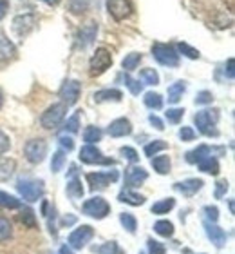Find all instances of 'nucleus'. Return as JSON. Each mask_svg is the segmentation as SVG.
<instances>
[{"mask_svg":"<svg viewBox=\"0 0 235 254\" xmlns=\"http://www.w3.org/2000/svg\"><path fill=\"white\" fill-rule=\"evenodd\" d=\"M193 122L197 126L199 132L204 136H219V131L215 129V124L219 122V109H203L197 111L193 117Z\"/></svg>","mask_w":235,"mask_h":254,"instance_id":"1","label":"nucleus"},{"mask_svg":"<svg viewBox=\"0 0 235 254\" xmlns=\"http://www.w3.org/2000/svg\"><path fill=\"white\" fill-rule=\"evenodd\" d=\"M152 57L156 59L157 64L167 65V67H178L179 65V55L176 48L170 44H154L152 46Z\"/></svg>","mask_w":235,"mask_h":254,"instance_id":"2","label":"nucleus"},{"mask_svg":"<svg viewBox=\"0 0 235 254\" xmlns=\"http://www.w3.org/2000/svg\"><path fill=\"white\" fill-rule=\"evenodd\" d=\"M65 115H67V106L63 102L52 104L51 107H47L46 111L42 113L40 124H42L44 129H56L65 120Z\"/></svg>","mask_w":235,"mask_h":254,"instance_id":"3","label":"nucleus"},{"mask_svg":"<svg viewBox=\"0 0 235 254\" xmlns=\"http://www.w3.org/2000/svg\"><path fill=\"white\" fill-rule=\"evenodd\" d=\"M16 189L20 196L27 201H38L44 196V182L29 180V178H22L16 182Z\"/></svg>","mask_w":235,"mask_h":254,"instance_id":"4","label":"nucleus"},{"mask_svg":"<svg viewBox=\"0 0 235 254\" xmlns=\"http://www.w3.org/2000/svg\"><path fill=\"white\" fill-rule=\"evenodd\" d=\"M84 214H87V216L91 218H96V220H103V218L109 216L110 212V205L107 203V200L105 198H101V196H93V198H89V200L84 203Z\"/></svg>","mask_w":235,"mask_h":254,"instance_id":"5","label":"nucleus"},{"mask_svg":"<svg viewBox=\"0 0 235 254\" xmlns=\"http://www.w3.org/2000/svg\"><path fill=\"white\" fill-rule=\"evenodd\" d=\"M24 154H26L27 162L31 164H42L47 156V142L42 138H33L26 143L24 147Z\"/></svg>","mask_w":235,"mask_h":254,"instance_id":"6","label":"nucleus"},{"mask_svg":"<svg viewBox=\"0 0 235 254\" xmlns=\"http://www.w3.org/2000/svg\"><path fill=\"white\" fill-rule=\"evenodd\" d=\"M110 65H112V55H110L109 49H105V48L96 49V53L93 55V59H91V62H89L91 74H93V76H99V74H103Z\"/></svg>","mask_w":235,"mask_h":254,"instance_id":"7","label":"nucleus"},{"mask_svg":"<svg viewBox=\"0 0 235 254\" xmlns=\"http://www.w3.org/2000/svg\"><path fill=\"white\" fill-rule=\"evenodd\" d=\"M80 160L84 162V164H89V165H114V160L110 158H105L103 153L99 151L96 145H84V147L80 149Z\"/></svg>","mask_w":235,"mask_h":254,"instance_id":"8","label":"nucleus"},{"mask_svg":"<svg viewBox=\"0 0 235 254\" xmlns=\"http://www.w3.org/2000/svg\"><path fill=\"white\" fill-rule=\"evenodd\" d=\"M107 11L114 20L121 22L132 15L134 5L131 0H107Z\"/></svg>","mask_w":235,"mask_h":254,"instance_id":"9","label":"nucleus"},{"mask_svg":"<svg viewBox=\"0 0 235 254\" xmlns=\"http://www.w3.org/2000/svg\"><path fill=\"white\" fill-rule=\"evenodd\" d=\"M93 238H94V229L91 225H80L78 229H74L73 233L69 234V245L76 251H82Z\"/></svg>","mask_w":235,"mask_h":254,"instance_id":"10","label":"nucleus"},{"mask_svg":"<svg viewBox=\"0 0 235 254\" xmlns=\"http://www.w3.org/2000/svg\"><path fill=\"white\" fill-rule=\"evenodd\" d=\"M80 93H82V84L78 80H65L63 85L60 87V98L65 106H74L80 98Z\"/></svg>","mask_w":235,"mask_h":254,"instance_id":"11","label":"nucleus"},{"mask_svg":"<svg viewBox=\"0 0 235 254\" xmlns=\"http://www.w3.org/2000/svg\"><path fill=\"white\" fill-rule=\"evenodd\" d=\"M118 178H120L118 171H105V173L99 171V173H89L87 175V182L93 189H105L107 186L114 184Z\"/></svg>","mask_w":235,"mask_h":254,"instance_id":"12","label":"nucleus"},{"mask_svg":"<svg viewBox=\"0 0 235 254\" xmlns=\"http://www.w3.org/2000/svg\"><path fill=\"white\" fill-rule=\"evenodd\" d=\"M35 24H37V16L33 13H24V15H18L13 18V31L18 37H26L27 33L33 31Z\"/></svg>","mask_w":235,"mask_h":254,"instance_id":"13","label":"nucleus"},{"mask_svg":"<svg viewBox=\"0 0 235 254\" xmlns=\"http://www.w3.org/2000/svg\"><path fill=\"white\" fill-rule=\"evenodd\" d=\"M204 233H206V236H208V240L212 242V244L217 247V249H223L226 245V240H228V234L223 231V229L217 225V223L214 222H204Z\"/></svg>","mask_w":235,"mask_h":254,"instance_id":"14","label":"nucleus"},{"mask_svg":"<svg viewBox=\"0 0 235 254\" xmlns=\"http://www.w3.org/2000/svg\"><path fill=\"white\" fill-rule=\"evenodd\" d=\"M146 178H148V173H146L143 167H140V165H131L129 169H125V187L127 189H131V187H140Z\"/></svg>","mask_w":235,"mask_h":254,"instance_id":"15","label":"nucleus"},{"mask_svg":"<svg viewBox=\"0 0 235 254\" xmlns=\"http://www.w3.org/2000/svg\"><path fill=\"white\" fill-rule=\"evenodd\" d=\"M107 132H109L112 138H123L132 134V124L129 118H118L114 122H110V126L107 127Z\"/></svg>","mask_w":235,"mask_h":254,"instance_id":"16","label":"nucleus"},{"mask_svg":"<svg viewBox=\"0 0 235 254\" xmlns=\"http://www.w3.org/2000/svg\"><path fill=\"white\" fill-rule=\"evenodd\" d=\"M203 186H204V182L201 180V178H188V180L174 184V189L178 190V192H181L183 196H193L203 189Z\"/></svg>","mask_w":235,"mask_h":254,"instance_id":"17","label":"nucleus"},{"mask_svg":"<svg viewBox=\"0 0 235 254\" xmlns=\"http://www.w3.org/2000/svg\"><path fill=\"white\" fill-rule=\"evenodd\" d=\"M214 151H215V149L210 147V145H197L193 151H188V153L185 154V158H187L188 164H199L201 160L212 156V154H214Z\"/></svg>","mask_w":235,"mask_h":254,"instance_id":"18","label":"nucleus"},{"mask_svg":"<svg viewBox=\"0 0 235 254\" xmlns=\"http://www.w3.org/2000/svg\"><path fill=\"white\" fill-rule=\"evenodd\" d=\"M96 33H98V24H94V22H91V24L82 27L78 35L80 48L84 49V48H87V46H91V44L94 42V38H96Z\"/></svg>","mask_w":235,"mask_h":254,"instance_id":"19","label":"nucleus"},{"mask_svg":"<svg viewBox=\"0 0 235 254\" xmlns=\"http://www.w3.org/2000/svg\"><path fill=\"white\" fill-rule=\"evenodd\" d=\"M15 57H16L15 44L11 42L4 33H0V62H7V60L15 59Z\"/></svg>","mask_w":235,"mask_h":254,"instance_id":"20","label":"nucleus"},{"mask_svg":"<svg viewBox=\"0 0 235 254\" xmlns=\"http://www.w3.org/2000/svg\"><path fill=\"white\" fill-rule=\"evenodd\" d=\"M118 200H120L121 203H129V205H132V207H140L145 203V196L138 194V192H134V190H131V189H123L120 194H118Z\"/></svg>","mask_w":235,"mask_h":254,"instance_id":"21","label":"nucleus"},{"mask_svg":"<svg viewBox=\"0 0 235 254\" xmlns=\"http://www.w3.org/2000/svg\"><path fill=\"white\" fill-rule=\"evenodd\" d=\"M123 93L120 89H101L98 93H94V102H121Z\"/></svg>","mask_w":235,"mask_h":254,"instance_id":"22","label":"nucleus"},{"mask_svg":"<svg viewBox=\"0 0 235 254\" xmlns=\"http://www.w3.org/2000/svg\"><path fill=\"white\" fill-rule=\"evenodd\" d=\"M65 192H67V196L73 201L80 200V198L84 196V187H82V182H80L78 176H73V178L67 182V189H65Z\"/></svg>","mask_w":235,"mask_h":254,"instance_id":"23","label":"nucleus"},{"mask_svg":"<svg viewBox=\"0 0 235 254\" xmlns=\"http://www.w3.org/2000/svg\"><path fill=\"white\" fill-rule=\"evenodd\" d=\"M185 91H187V82H183V80L170 85L168 87V104H178L183 98Z\"/></svg>","mask_w":235,"mask_h":254,"instance_id":"24","label":"nucleus"},{"mask_svg":"<svg viewBox=\"0 0 235 254\" xmlns=\"http://www.w3.org/2000/svg\"><path fill=\"white\" fill-rule=\"evenodd\" d=\"M16 162L13 158H0V182H7L15 175Z\"/></svg>","mask_w":235,"mask_h":254,"instance_id":"25","label":"nucleus"},{"mask_svg":"<svg viewBox=\"0 0 235 254\" xmlns=\"http://www.w3.org/2000/svg\"><path fill=\"white\" fill-rule=\"evenodd\" d=\"M152 169L156 171L157 175H168L170 173V158L168 156H165V154H161V156H154L152 158Z\"/></svg>","mask_w":235,"mask_h":254,"instance_id":"26","label":"nucleus"},{"mask_svg":"<svg viewBox=\"0 0 235 254\" xmlns=\"http://www.w3.org/2000/svg\"><path fill=\"white\" fill-rule=\"evenodd\" d=\"M199 171H203V173H206V175H219V162H217V158H214V156H208V158H204L199 162Z\"/></svg>","mask_w":235,"mask_h":254,"instance_id":"27","label":"nucleus"},{"mask_svg":"<svg viewBox=\"0 0 235 254\" xmlns=\"http://www.w3.org/2000/svg\"><path fill=\"white\" fill-rule=\"evenodd\" d=\"M176 207V200L174 198H163V200L156 201L154 205L150 207V211L154 214H168Z\"/></svg>","mask_w":235,"mask_h":254,"instance_id":"28","label":"nucleus"},{"mask_svg":"<svg viewBox=\"0 0 235 254\" xmlns=\"http://www.w3.org/2000/svg\"><path fill=\"white\" fill-rule=\"evenodd\" d=\"M0 207H4V209H18V207H22V201L16 196L0 190Z\"/></svg>","mask_w":235,"mask_h":254,"instance_id":"29","label":"nucleus"},{"mask_svg":"<svg viewBox=\"0 0 235 254\" xmlns=\"http://www.w3.org/2000/svg\"><path fill=\"white\" fill-rule=\"evenodd\" d=\"M154 231L163 238H170L174 234V223L168 222V220H159V222L154 223Z\"/></svg>","mask_w":235,"mask_h":254,"instance_id":"30","label":"nucleus"},{"mask_svg":"<svg viewBox=\"0 0 235 254\" xmlns=\"http://www.w3.org/2000/svg\"><path fill=\"white\" fill-rule=\"evenodd\" d=\"M101 136H103V131H101L99 127L89 126L84 131V140H85V143H89V145H94L96 142H99Z\"/></svg>","mask_w":235,"mask_h":254,"instance_id":"31","label":"nucleus"},{"mask_svg":"<svg viewBox=\"0 0 235 254\" xmlns=\"http://www.w3.org/2000/svg\"><path fill=\"white\" fill-rule=\"evenodd\" d=\"M120 222H121V225L125 227L127 233H131V234L136 233L138 220H136V216H134V214H131V212H121V214H120Z\"/></svg>","mask_w":235,"mask_h":254,"instance_id":"32","label":"nucleus"},{"mask_svg":"<svg viewBox=\"0 0 235 254\" xmlns=\"http://www.w3.org/2000/svg\"><path fill=\"white\" fill-rule=\"evenodd\" d=\"M167 147H168V143L165 142V140H154V142L146 143V145H145V156L152 158V156H156L157 153L165 151Z\"/></svg>","mask_w":235,"mask_h":254,"instance_id":"33","label":"nucleus"},{"mask_svg":"<svg viewBox=\"0 0 235 254\" xmlns=\"http://www.w3.org/2000/svg\"><path fill=\"white\" fill-rule=\"evenodd\" d=\"M65 162H67V154H65V151H56V153L52 154L51 158V171L52 173H60V171L63 169V165H65Z\"/></svg>","mask_w":235,"mask_h":254,"instance_id":"34","label":"nucleus"},{"mask_svg":"<svg viewBox=\"0 0 235 254\" xmlns=\"http://www.w3.org/2000/svg\"><path fill=\"white\" fill-rule=\"evenodd\" d=\"M141 59H143L141 53H129L125 59L121 60V67L125 69V71H134V69L140 65Z\"/></svg>","mask_w":235,"mask_h":254,"instance_id":"35","label":"nucleus"},{"mask_svg":"<svg viewBox=\"0 0 235 254\" xmlns=\"http://www.w3.org/2000/svg\"><path fill=\"white\" fill-rule=\"evenodd\" d=\"M143 102H145V106L148 107V109H161L163 107V96L159 95V93H146L145 98H143Z\"/></svg>","mask_w":235,"mask_h":254,"instance_id":"36","label":"nucleus"},{"mask_svg":"<svg viewBox=\"0 0 235 254\" xmlns=\"http://www.w3.org/2000/svg\"><path fill=\"white\" fill-rule=\"evenodd\" d=\"M140 78L143 80V84H146V85H157L159 84V74H157L156 69H152V67L143 69V71L140 73Z\"/></svg>","mask_w":235,"mask_h":254,"instance_id":"37","label":"nucleus"},{"mask_svg":"<svg viewBox=\"0 0 235 254\" xmlns=\"http://www.w3.org/2000/svg\"><path fill=\"white\" fill-rule=\"evenodd\" d=\"M178 51L181 55H185V57H187V59H190V60H197L199 57H201L199 49L192 48V46H188L187 42H179L178 44Z\"/></svg>","mask_w":235,"mask_h":254,"instance_id":"38","label":"nucleus"},{"mask_svg":"<svg viewBox=\"0 0 235 254\" xmlns=\"http://www.w3.org/2000/svg\"><path fill=\"white\" fill-rule=\"evenodd\" d=\"M89 7V0H69V11L73 15H82Z\"/></svg>","mask_w":235,"mask_h":254,"instance_id":"39","label":"nucleus"},{"mask_svg":"<svg viewBox=\"0 0 235 254\" xmlns=\"http://www.w3.org/2000/svg\"><path fill=\"white\" fill-rule=\"evenodd\" d=\"M183 117H185L183 107H172V109H168V111L165 113V118H167L170 124H179Z\"/></svg>","mask_w":235,"mask_h":254,"instance_id":"40","label":"nucleus"},{"mask_svg":"<svg viewBox=\"0 0 235 254\" xmlns=\"http://www.w3.org/2000/svg\"><path fill=\"white\" fill-rule=\"evenodd\" d=\"M11 234H13V227H11L9 220H7V218L0 216V242H5V240H9Z\"/></svg>","mask_w":235,"mask_h":254,"instance_id":"41","label":"nucleus"},{"mask_svg":"<svg viewBox=\"0 0 235 254\" xmlns=\"http://www.w3.org/2000/svg\"><path fill=\"white\" fill-rule=\"evenodd\" d=\"M98 254H125V251L121 249L116 242H107L98 249Z\"/></svg>","mask_w":235,"mask_h":254,"instance_id":"42","label":"nucleus"},{"mask_svg":"<svg viewBox=\"0 0 235 254\" xmlns=\"http://www.w3.org/2000/svg\"><path fill=\"white\" fill-rule=\"evenodd\" d=\"M20 222L24 223V225H27V227H35L37 225V218H35V212L29 209V207H26V209H22L20 212Z\"/></svg>","mask_w":235,"mask_h":254,"instance_id":"43","label":"nucleus"},{"mask_svg":"<svg viewBox=\"0 0 235 254\" xmlns=\"http://www.w3.org/2000/svg\"><path fill=\"white\" fill-rule=\"evenodd\" d=\"M80 113L82 111H78V113H74L73 117L71 118H67V122H65V131L67 132H78V127H80Z\"/></svg>","mask_w":235,"mask_h":254,"instance_id":"44","label":"nucleus"},{"mask_svg":"<svg viewBox=\"0 0 235 254\" xmlns=\"http://www.w3.org/2000/svg\"><path fill=\"white\" fill-rule=\"evenodd\" d=\"M125 85L129 87V91H131L132 95H140L141 91H143V84H140V80L131 78L129 74H125Z\"/></svg>","mask_w":235,"mask_h":254,"instance_id":"45","label":"nucleus"},{"mask_svg":"<svg viewBox=\"0 0 235 254\" xmlns=\"http://www.w3.org/2000/svg\"><path fill=\"white\" fill-rule=\"evenodd\" d=\"M212 102H214V95L210 91H201L195 96V106H208Z\"/></svg>","mask_w":235,"mask_h":254,"instance_id":"46","label":"nucleus"},{"mask_svg":"<svg viewBox=\"0 0 235 254\" xmlns=\"http://www.w3.org/2000/svg\"><path fill=\"white\" fill-rule=\"evenodd\" d=\"M146 247H148V254H165L167 253L165 245L159 244V242H156V240H152V238H148Z\"/></svg>","mask_w":235,"mask_h":254,"instance_id":"47","label":"nucleus"},{"mask_svg":"<svg viewBox=\"0 0 235 254\" xmlns=\"http://www.w3.org/2000/svg\"><path fill=\"white\" fill-rule=\"evenodd\" d=\"M120 154L123 156L125 160H129V162H132V164H136L138 160H140V154L136 153V149H132V147H121L120 149Z\"/></svg>","mask_w":235,"mask_h":254,"instance_id":"48","label":"nucleus"},{"mask_svg":"<svg viewBox=\"0 0 235 254\" xmlns=\"http://www.w3.org/2000/svg\"><path fill=\"white\" fill-rule=\"evenodd\" d=\"M195 136H197V132L193 131L192 127L183 126L179 129V138H181L183 142H192V140H195Z\"/></svg>","mask_w":235,"mask_h":254,"instance_id":"49","label":"nucleus"},{"mask_svg":"<svg viewBox=\"0 0 235 254\" xmlns=\"http://www.w3.org/2000/svg\"><path fill=\"white\" fill-rule=\"evenodd\" d=\"M228 187H230L228 180H217V182H215V198H217V200H221V198L226 194Z\"/></svg>","mask_w":235,"mask_h":254,"instance_id":"50","label":"nucleus"},{"mask_svg":"<svg viewBox=\"0 0 235 254\" xmlns=\"http://www.w3.org/2000/svg\"><path fill=\"white\" fill-rule=\"evenodd\" d=\"M203 212L206 214V220H208V222L215 223L217 220H219V209H217L215 205H206L203 209Z\"/></svg>","mask_w":235,"mask_h":254,"instance_id":"51","label":"nucleus"},{"mask_svg":"<svg viewBox=\"0 0 235 254\" xmlns=\"http://www.w3.org/2000/svg\"><path fill=\"white\" fill-rule=\"evenodd\" d=\"M9 147H11L9 136H7L4 131H0V156L7 153V151H9Z\"/></svg>","mask_w":235,"mask_h":254,"instance_id":"52","label":"nucleus"},{"mask_svg":"<svg viewBox=\"0 0 235 254\" xmlns=\"http://www.w3.org/2000/svg\"><path fill=\"white\" fill-rule=\"evenodd\" d=\"M58 143H60L62 149H65V151H73L74 149V140L71 136H67V134H62V136L58 138Z\"/></svg>","mask_w":235,"mask_h":254,"instance_id":"53","label":"nucleus"},{"mask_svg":"<svg viewBox=\"0 0 235 254\" xmlns=\"http://www.w3.org/2000/svg\"><path fill=\"white\" fill-rule=\"evenodd\" d=\"M225 74L228 76V80H234V59H228V62H226L225 65Z\"/></svg>","mask_w":235,"mask_h":254,"instance_id":"54","label":"nucleus"},{"mask_svg":"<svg viewBox=\"0 0 235 254\" xmlns=\"http://www.w3.org/2000/svg\"><path fill=\"white\" fill-rule=\"evenodd\" d=\"M148 122H150L152 126L156 127L157 131H163V129H165V126H163V122H161V120H159V118L156 117V115H150V117H148Z\"/></svg>","mask_w":235,"mask_h":254,"instance_id":"55","label":"nucleus"},{"mask_svg":"<svg viewBox=\"0 0 235 254\" xmlns=\"http://www.w3.org/2000/svg\"><path fill=\"white\" fill-rule=\"evenodd\" d=\"M7 11H9V2L7 0H0V20H4Z\"/></svg>","mask_w":235,"mask_h":254,"instance_id":"56","label":"nucleus"},{"mask_svg":"<svg viewBox=\"0 0 235 254\" xmlns=\"http://www.w3.org/2000/svg\"><path fill=\"white\" fill-rule=\"evenodd\" d=\"M74 223H76V216H73V214L62 218V227H69V225H74Z\"/></svg>","mask_w":235,"mask_h":254,"instance_id":"57","label":"nucleus"},{"mask_svg":"<svg viewBox=\"0 0 235 254\" xmlns=\"http://www.w3.org/2000/svg\"><path fill=\"white\" fill-rule=\"evenodd\" d=\"M58 254H74V253L71 251V247H67V245H62V247H60V251H58Z\"/></svg>","mask_w":235,"mask_h":254,"instance_id":"58","label":"nucleus"},{"mask_svg":"<svg viewBox=\"0 0 235 254\" xmlns=\"http://www.w3.org/2000/svg\"><path fill=\"white\" fill-rule=\"evenodd\" d=\"M42 2H46V4H49V5H56L60 0H42Z\"/></svg>","mask_w":235,"mask_h":254,"instance_id":"59","label":"nucleus"},{"mask_svg":"<svg viewBox=\"0 0 235 254\" xmlns=\"http://www.w3.org/2000/svg\"><path fill=\"white\" fill-rule=\"evenodd\" d=\"M0 107H2V95H0Z\"/></svg>","mask_w":235,"mask_h":254,"instance_id":"60","label":"nucleus"}]
</instances>
